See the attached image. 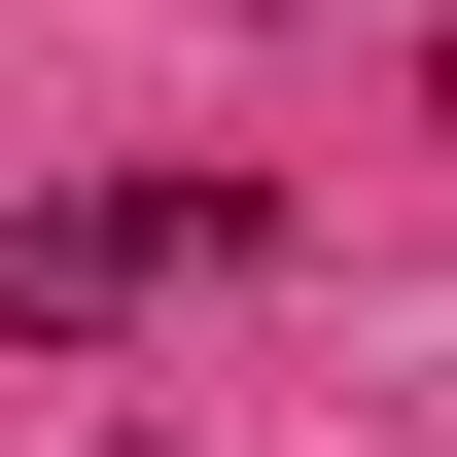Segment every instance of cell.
Segmentation results:
<instances>
[{
    "label": "cell",
    "instance_id": "1",
    "mask_svg": "<svg viewBox=\"0 0 457 457\" xmlns=\"http://www.w3.org/2000/svg\"><path fill=\"white\" fill-rule=\"evenodd\" d=\"M106 457H141V422H106Z\"/></svg>",
    "mask_w": 457,
    "mask_h": 457
}]
</instances>
